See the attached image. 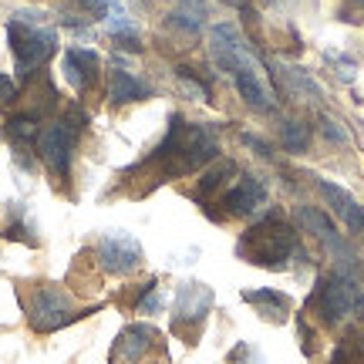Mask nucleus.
<instances>
[{"mask_svg": "<svg viewBox=\"0 0 364 364\" xmlns=\"http://www.w3.org/2000/svg\"><path fill=\"white\" fill-rule=\"evenodd\" d=\"M216 156H220V142L213 125H186L182 118H172L169 135L152 152V162L162 166V176H186L213 162Z\"/></svg>", "mask_w": 364, "mask_h": 364, "instance_id": "f257e3e1", "label": "nucleus"}, {"mask_svg": "<svg viewBox=\"0 0 364 364\" xmlns=\"http://www.w3.org/2000/svg\"><path fill=\"white\" fill-rule=\"evenodd\" d=\"M294 253H297V233L280 213L263 216L257 226H250L236 240V257L257 263V267H267V270H284Z\"/></svg>", "mask_w": 364, "mask_h": 364, "instance_id": "f03ea898", "label": "nucleus"}, {"mask_svg": "<svg viewBox=\"0 0 364 364\" xmlns=\"http://www.w3.org/2000/svg\"><path fill=\"white\" fill-rule=\"evenodd\" d=\"M7 38H11L14 65L21 78H31L54 51H58V31L44 27V14L41 11H17L7 24Z\"/></svg>", "mask_w": 364, "mask_h": 364, "instance_id": "7ed1b4c3", "label": "nucleus"}, {"mask_svg": "<svg viewBox=\"0 0 364 364\" xmlns=\"http://www.w3.org/2000/svg\"><path fill=\"white\" fill-rule=\"evenodd\" d=\"M24 311H27L31 327H34V331H41V334L61 331V327H68L71 321H78V317H81V314L75 311L71 297H68L58 284L34 287V290H31V297H24Z\"/></svg>", "mask_w": 364, "mask_h": 364, "instance_id": "20e7f679", "label": "nucleus"}, {"mask_svg": "<svg viewBox=\"0 0 364 364\" xmlns=\"http://www.w3.org/2000/svg\"><path fill=\"white\" fill-rule=\"evenodd\" d=\"M95 253H98L102 270L115 273V277H125V273L139 270V267H142V260H145L142 243H139L129 230H108V233H102V240H98Z\"/></svg>", "mask_w": 364, "mask_h": 364, "instance_id": "39448f33", "label": "nucleus"}, {"mask_svg": "<svg viewBox=\"0 0 364 364\" xmlns=\"http://www.w3.org/2000/svg\"><path fill=\"white\" fill-rule=\"evenodd\" d=\"M358 297H361V294H358V287H354L348 277L334 273V277L321 280L314 304H317V314L324 317L327 324H338V321H344L348 314H354V307H358Z\"/></svg>", "mask_w": 364, "mask_h": 364, "instance_id": "423d86ee", "label": "nucleus"}, {"mask_svg": "<svg viewBox=\"0 0 364 364\" xmlns=\"http://www.w3.org/2000/svg\"><path fill=\"white\" fill-rule=\"evenodd\" d=\"M71 152H75V132L68 129L65 122H54L48 129H41L38 156L44 159V166L58 179H68V172H71Z\"/></svg>", "mask_w": 364, "mask_h": 364, "instance_id": "0eeeda50", "label": "nucleus"}, {"mask_svg": "<svg viewBox=\"0 0 364 364\" xmlns=\"http://www.w3.org/2000/svg\"><path fill=\"white\" fill-rule=\"evenodd\" d=\"M209 44H213V58L220 61L226 71H240V68H253L257 58L250 51L247 38L240 34V27L233 24H216L209 31Z\"/></svg>", "mask_w": 364, "mask_h": 364, "instance_id": "6e6552de", "label": "nucleus"}, {"mask_svg": "<svg viewBox=\"0 0 364 364\" xmlns=\"http://www.w3.org/2000/svg\"><path fill=\"white\" fill-rule=\"evenodd\" d=\"M213 311V287L186 280L176 290V327H199Z\"/></svg>", "mask_w": 364, "mask_h": 364, "instance_id": "1a4fd4ad", "label": "nucleus"}, {"mask_svg": "<svg viewBox=\"0 0 364 364\" xmlns=\"http://www.w3.org/2000/svg\"><path fill=\"white\" fill-rule=\"evenodd\" d=\"M159 341V331L152 324H129L118 334L115 348H112V364H139L145 354L152 351Z\"/></svg>", "mask_w": 364, "mask_h": 364, "instance_id": "9d476101", "label": "nucleus"}, {"mask_svg": "<svg viewBox=\"0 0 364 364\" xmlns=\"http://www.w3.org/2000/svg\"><path fill=\"white\" fill-rule=\"evenodd\" d=\"M317 189H321V196H324V203L331 206V213L338 216L351 233H361L364 230V209L361 203L354 199L344 186H338V182H331V179H317Z\"/></svg>", "mask_w": 364, "mask_h": 364, "instance_id": "9b49d317", "label": "nucleus"}, {"mask_svg": "<svg viewBox=\"0 0 364 364\" xmlns=\"http://www.w3.org/2000/svg\"><path fill=\"white\" fill-rule=\"evenodd\" d=\"M61 68H65L68 85L81 95V91H88L91 85H95L98 68H102V58H98V51H91V48H68Z\"/></svg>", "mask_w": 364, "mask_h": 364, "instance_id": "f8f14e48", "label": "nucleus"}, {"mask_svg": "<svg viewBox=\"0 0 364 364\" xmlns=\"http://www.w3.org/2000/svg\"><path fill=\"white\" fill-rule=\"evenodd\" d=\"M223 206H226V213H233V216H253V213H260V209L267 206V189L260 186V179L243 176V179L226 193Z\"/></svg>", "mask_w": 364, "mask_h": 364, "instance_id": "ddd939ff", "label": "nucleus"}, {"mask_svg": "<svg viewBox=\"0 0 364 364\" xmlns=\"http://www.w3.org/2000/svg\"><path fill=\"white\" fill-rule=\"evenodd\" d=\"M233 81H236V88H240V95H243V102H247L250 108H260V112H273V108H277L273 88L267 85V81H263L260 65L233 71Z\"/></svg>", "mask_w": 364, "mask_h": 364, "instance_id": "4468645a", "label": "nucleus"}, {"mask_svg": "<svg viewBox=\"0 0 364 364\" xmlns=\"http://www.w3.org/2000/svg\"><path fill=\"white\" fill-rule=\"evenodd\" d=\"M0 233L4 240H21L27 247H38V223L24 203H7L4 216H0Z\"/></svg>", "mask_w": 364, "mask_h": 364, "instance_id": "2eb2a0df", "label": "nucleus"}, {"mask_svg": "<svg viewBox=\"0 0 364 364\" xmlns=\"http://www.w3.org/2000/svg\"><path fill=\"white\" fill-rule=\"evenodd\" d=\"M152 95V85L142 81L135 71L129 68H115L112 81H108V102L112 105H132V102H145Z\"/></svg>", "mask_w": 364, "mask_h": 364, "instance_id": "dca6fc26", "label": "nucleus"}, {"mask_svg": "<svg viewBox=\"0 0 364 364\" xmlns=\"http://www.w3.org/2000/svg\"><path fill=\"white\" fill-rule=\"evenodd\" d=\"M243 300L253 304L270 324H287V317H290V300L280 290H270V287L257 290V287H250V290H243Z\"/></svg>", "mask_w": 364, "mask_h": 364, "instance_id": "f3484780", "label": "nucleus"}, {"mask_svg": "<svg viewBox=\"0 0 364 364\" xmlns=\"http://www.w3.org/2000/svg\"><path fill=\"white\" fill-rule=\"evenodd\" d=\"M280 81H284L287 98H294V102H321L324 98L321 85L304 68H280Z\"/></svg>", "mask_w": 364, "mask_h": 364, "instance_id": "a211bd4d", "label": "nucleus"}, {"mask_svg": "<svg viewBox=\"0 0 364 364\" xmlns=\"http://www.w3.org/2000/svg\"><path fill=\"white\" fill-rule=\"evenodd\" d=\"M297 220L304 223V226H311L314 233L321 236V240H324V243H327L331 250H334V253H341V250H344V243L338 240V233H334V226H331V220H327V216L321 213V209L300 206V209H297Z\"/></svg>", "mask_w": 364, "mask_h": 364, "instance_id": "6ab92c4d", "label": "nucleus"}, {"mask_svg": "<svg viewBox=\"0 0 364 364\" xmlns=\"http://www.w3.org/2000/svg\"><path fill=\"white\" fill-rule=\"evenodd\" d=\"M7 132H11V139H14V145H17V149L34 145V142H38V135H41L38 118H34V115H14L11 122H7Z\"/></svg>", "mask_w": 364, "mask_h": 364, "instance_id": "aec40b11", "label": "nucleus"}, {"mask_svg": "<svg viewBox=\"0 0 364 364\" xmlns=\"http://www.w3.org/2000/svg\"><path fill=\"white\" fill-rule=\"evenodd\" d=\"M230 176H236L233 162H230V159H213V166H209V169L203 172V179H199V189H203L206 196H213L223 182L230 179Z\"/></svg>", "mask_w": 364, "mask_h": 364, "instance_id": "412c9836", "label": "nucleus"}, {"mask_svg": "<svg viewBox=\"0 0 364 364\" xmlns=\"http://www.w3.org/2000/svg\"><path fill=\"white\" fill-rule=\"evenodd\" d=\"M176 81H179V91L193 102H209V88L203 81H196L193 68H176Z\"/></svg>", "mask_w": 364, "mask_h": 364, "instance_id": "4be33fe9", "label": "nucleus"}, {"mask_svg": "<svg viewBox=\"0 0 364 364\" xmlns=\"http://www.w3.org/2000/svg\"><path fill=\"white\" fill-rule=\"evenodd\" d=\"M284 145L287 152H307V145H311V129L304 125V122H287L284 125Z\"/></svg>", "mask_w": 364, "mask_h": 364, "instance_id": "5701e85b", "label": "nucleus"}, {"mask_svg": "<svg viewBox=\"0 0 364 364\" xmlns=\"http://www.w3.org/2000/svg\"><path fill=\"white\" fill-rule=\"evenodd\" d=\"M230 364H267V358H263L250 341H240L233 351H230Z\"/></svg>", "mask_w": 364, "mask_h": 364, "instance_id": "b1692460", "label": "nucleus"}, {"mask_svg": "<svg viewBox=\"0 0 364 364\" xmlns=\"http://www.w3.org/2000/svg\"><path fill=\"white\" fill-rule=\"evenodd\" d=\"M321 135H324V139H331L334 145H344L348 139H351V132L344 129L338 118H331V115H321Z\"/></svg>", "mask_w": 364, "mask_h": 364, "instance_id": "393cba45", "label": "nucleus"}, {"mask_svg": "<svg viewBox=\"0 0 364 364\" xmlns=\"http://www.w3.org/2000/svg\"><path fill=\"white\" fill-rule=\"evenodd\" d=\"M135 311H139V314H159V311H162V294L156 290V280H152V284H145V294L139 297Z\"/></svg>", "mask_w": 364, "mask_h": 364, "instance_id": "a878e982", "label": "nucleus"}, {"mask_svg": "<svg viewBox=\"0 0 364 364\" xmlns=\"http://www.w3.org/2000/svg\"><path fill=\"white\" fill-rule=\"evenodd\" d=\"M17 98H21V88H17V85H14V81L0 71V108H11Z\"/></svg>", "mask_w": 364, "mask_h": 364, "instance_id": "bb28decb", "label": "nucleus"}, {"mask_svg": "<svg viewBox=\"0 0 364 364\" xmlns=\"http://www.w3.org/2000/svg\"><path fill=\"white\" fill-rule=\"evenodd\" d=\"M169 24L179 27V31H189V34H196V31H199V21H196V14H186V11L169 14Z\"/></svg>", "mask_w": 364, "mask_h": 364, "instance_id": "cd10ccee", "label": "nucleus"}, {"mask_svg": "<svg viewBox=\"0 0 364 364\" xmlns=\"http://www.w3.org/2000/svg\"><path fill=\"white\" fill-rule=\"evenodd\" d=\"M354 75H358V65L348 61V58H338V78L341 81H354Z\"/></svg>", "mask_w": 364, "mask_h": 364, "instance_id": "c85d7f7f", "label": "nucleus"}, {"mask_svg": "<svg viewBox=\"0 0 364 364\" xmlns=\"http://www.w3.org/2000/svg\"><path fill=\"white\" fill-rule=\"evenodd\" d=\"M182 7H189V14H196V17H203V11H206V0H179Z\"/></svg>", "mask_w": 364, "mask_h": 364, "instance_id": "c756f323", "label": "nucleus"}, {"mask_svg": "<svg viewBox=\"0 0 364 364\" xmlns=\"http://www.w3.org/2000/svg\"><path fill=\"white\" fill-rule=\"evenodd\" d=\"M354 314H358V317H364V297H358V307H354Z\"/></svg>", "mask_w": 364, "mask_h": 364, "instance_id": "7c9ffc66", "label": "nucleus"}, {"mask_svg": "<svg viewBox=\"0 0 364 364\" xmlns=\"http://www.w3.org/2000/svg\"><path fill=\"white\" fill-rule=\"evenodd\" d=\"M334 364H344V358H341V354H338V358H334Z\"/></svg>", "mask_w": 364, "mask_h": 364, "instance_id": "2f4dec72", "label": "nucleus"}, {"mask_svg": "<svg viewBox=\"0 0 364 364\" xmlns=\"http://www.w3.org/2000/svg\"><path fill=\"white\" fill-rule=\"evenodd\" d=\"M260 4H280V0H260Z\"/></svg>", "mask_w": 364, "mask_h": 364, "instance_id": "473e14b6", "label": "nucleus"}, {"mask_svg": "<svg viewBox=\"0 0 364 364\" xmlns=\"http://www.w3.org/2000/svg\"><path fill=\"white\" fill-rule=\"evenodd\" d=\"M220 4H236V0H220Z\"/></svg>", "mask_w": 364, "mask_h": 364, "instance_id": "72a5a7b5", "label": "nucleus"}]
</instances>
